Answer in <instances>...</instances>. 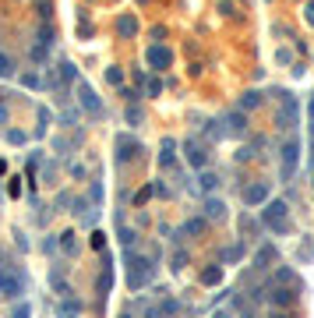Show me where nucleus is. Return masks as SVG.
Returning a JSON list of instances; mask_svg holds the SVG:
<instances>
[{"label": "nucleus", "instance_id": "nucleus-1", "mask_svg": "<svg viewBox=\"0 0 314 318\" xmlns=\"http://www.w3.org/2000/svg\"><path fill=\"white\" fill-rule=\"evenodd\" d=\"M261 219H265V226H268L272 233H290V230H293V226H290V209H286L283 202H268L265 212H261Z\"/></svg>", "mask_w": 314, "mask_h": 318}, {"label": "nucleus", "instance_id": "nucleus-2", "mask_svg": "<svg viewBox=\"0 0 314 318\" xmlns=\"http://www.w3.org/2000/svg\"><path fill=\"white\" fill-rule=\"evenodd\" d=\"M25 294V276L14 269V265H4L0 269V297H21Z\"/></svg>", "mask_w": 314, "mask_h": 318}, {"label": "nucleus", "instance_id": "nucleus-3", "mask_svg": "<svg viewBox=\"0 0 314 318\" xmlns=\"http://www.w3.org/2000/svg\"><path fill=\"white\" fill-rule=\"evenodd\" d=\"M74 96H78V106H82L89 117H96V121H99V117H106V106H103V99L92 92V85L78 82V85H74Z\"/></svg>", "mask_w": 314, "mask_h": 318}, {"label": "nucleus", "instance_id": "nucleus-4", "mask_svg": "<svg viewBox=\"0 0 314 318\" xmlns=\"http://www.w3.org/2000/svg\"><path fill=\"white\" fill-rule=\"evenodd\" d=\"M279 96V113H276V124L283 128V131H293L297 128V99H293V92H276Z\"/></svg>", "mask_w": 314, "mask_h": 318}, {"label": "nucleus", "instance_id": "nucleus-5", "mask_svg": "<svg viewBox=\"0 0 314 318\" xmlns=\"http://www.w3.org/2000/svg\"><path fill=\"white\" fill-rule=\"evenodd\" d=\"M279 159H283V180H290V177L297 173V163H300V138H297V135H290V138L283 142Z\"/></svg>", "mask_w": 314, "mask_h": 318}, {"label": "nucleus", "instance_id": "nucleus-6", "mask_svg": "<svg viewBox=\"0 0 314 318\" xmlns=\"http://www.w3.org/2000/svg\"><path fill=\"white\" fill-rule=\"evenodd\" d=\"M184 159H187V166H194V170H205V163H209V149H205L202 142L187 138V142H184Z\"/></svg>", "mask_w": 314, "mask_h": 318}, {"label": "nucleus", "instance_id": "nucleus-7", "mask_svg": "<svg viewBox=\"0 0 314 318\" xmlns=\"http://www.w3.org/2000/svg\"><path fill=\"white\" fill-rule=\"evenodd\" d=\"M145 60L152 64V71H166V67L173 64V53H170V46H163V43H152L148 53H145Z\"/></svg>", "mask_w": 314, "mask_h": 318}, {"label": "nucleus", "instance_id": "nucleus-8", "mask_svg": "<svg viewBox=\"0 0 314 318\" xmlns=\"http://www.w3.org/2000/svg\"><path fill=\"white\" fill-rule=\"evenodd\" d=\"M152 272H155V269H152L148 258H134V262H131V287H134V290H138V287H148V283H152Z\"/></svg>", "mask_w": 314, "mask_h": 318}, {"label": "nucleus", "instance_id": "nucleus-9", "mask_svg": "<svg viewBox=\"0 0 314 318\" xmlns=\"http://www.w3.org/2000/svg\"><path fill=\"white\" fill-rule=\"evenodd\" d=\"M222 124H226V135L240 138V135L247 131V110H229V113L222 117Z\"/></svg>", "mask_w": 314, "mask_h": 318}, {"label": "nucleus", "instance_id": "nucleus-10", "mask_svg": "<svg viewBox=\"0 0 314 318\" xmlns=\"http://www.w3.org/2000/svg\"><path fill=\"white\" fill-rule=\"evenodd\" d=\"M134 152H141V145H138L134 138H127V135H120V138H116V163H127V159H131Z\"/></svg>", "mask_w": 314, "mask_h": 318}, {"label": "nucleus", "instance_id": "nucleus-11", "mask_svg": "<svg viewBox=\"0 0 314 318\" xmlns=\"http://www.w3.org/2000/svg\"><path fill=\"white\" fill-rule=\"evenodd\" d=\"M116 35L120 39H134L138 35V18L134 14H120L116 18Z\"/></svg>", "mask_w": 314, "mask_h": 318}, {"label": "nucleus", "instance_id": "nucleus-12", "mask_svg": "<svg viewBox=\"0 0 314 318\" xmlns=\"http://www.w3.org/2000/svg\"><path fill=\"white\" fill-rule=\"evenodd\" d=\"M173 311H177V301H173V297H163L155 308H148V311H145V318H170Z\"/></svg>", "mask_w": 314, "mask_h": 318}, {"label": "nucleus", "instance_id": "nucleus-13", "mask_svg": "<svg viewBox=\"0 0 314 318\" xmlns=\"http://www.w3.org/2000/svg\"><path fill=\"white\" fill-rule=\"evenodd\" d=\"M268 198V184H251V187H244V202L247 205H261Z\"/></svg>", "mask_w": 314, "mask_h": 318}, {"label": "nucleus", "instance_id": "nucleus-14", "mask_svg": "<svg viewBox=\"0 0 314 318\" xmlns=\"http://www.w3.org/2000/svg\"><path fill=\"white\" fill-rule=\"evenodd\" d=\"M205 216L209 219H226V202L222 198H209L205 202Z\"/></svg>", "mask_w": 314, "mask_h": 318}, {"label": "nucleus", "instance_id": "nucleus-15", "mask_svg": "<svg viewBox=\"0 0 314 318\" xmlns=\"http://www.w3.org/2000/svg\"><path fill=\"white\" fill-rule=\"evenodd\" d=\"M202 283H205V287H219V283H222V265L202 269Z\"/></svg>", "mask_w": 314, "mask_h": 318}, {"label": "nucleus", "instance_id": "nucleus-16", "mask_svg": "<svg viewBox=\"0 0 314 318\" xmlns=\"http://www.w3.org/2000/svg\"><path fill=\"white\" fill-rule=\"evenodd\" d=\"M293 301H297V294H293V290H283V287L272 290V304H276V308H290Z\"/></svg>", "mask_w": 314, "mask_h": 318}, {"label": "nucleus", "instance_id": "nucleus-17", "mask_svg": "<svg viewBox=\"0 0 314 318\" xmlns=\"http://www.w3.org/2000/svg\"><path fill=\"white\" fill-rule=\"evenodd\" d=\"M173 152H177V142H173V138H166V142H163V152H159V163H163L166 170L173 166Z\"/></svg>", "mask_w": 314, "mask_h": 318}, {"label": "nucleus", "instance_id": "nucleus-18", "mask_svg": "<svg viewBox=\"0 0 314 318\" xmlns=\"http://www.w3.org/2000/svg\"><path fill=\"white\" fill-rule=\"evenodd\" d=\"M78 311H82V308H78L74 301H64V304H57L53 315H57V318H78Z\"/></svg>", "mask_w": 314, "mask_h": 318}, {"label": "nucleus", "instance_id": "nucleus-19", "mask_svg": "<svg viewBox=\"0 0 314 318\" xmlns=\"http://www.w3.org/2000/svg\"><path fill=\"white\" fill-rule=\"evenodd\" d=\"M258 106H261V92H254V89H251V92H244V96H240V110H258Z\"/></svg>", "mask_w": 314, "mask_h": 318}, {"label": "nucleus", "instance_id": "nucleus-20", "mask_svg": "<svg viewBox=\"0 0 314 318\" xmlns=\"http://www.w3.org/2000/svg\"><path fill=\"white\" fill-rule=\"evenodd\" d=\"M215 184H219V177H215L212 170H202V173H198V187H202V191H215Z\"/></svg>", "mask_w": 314, "mask_h": 318}, {"label": "nucleus", "instance_id": "nucleus-21", "mask_svg": "<svg viewBox=\"0 0 314 318\" xmlns=\"http://www.w3.org/2000/svg\"><path fill=\"white\" fill-rule=\"evenodd\" d=\"M272 258H276V248H261V251L254 255V269H268Z\"/></svg>", "mask_w": 314, "mask_h": 318}, {"label": "nucleus", "instance_id": "nucleus-22", "mask_svg": "<svg viewBox=\"0 0 314 318\" xmlns=\"http://www.w3.org/2000/svg\"><path fill=\"white\" fill-rule=\"evenodd\" d=\"M60 251H64V255H78V241H74V233H60Z\"/></svg>", "mask_w": 314, "mask_h": 318}, {"label": "nucleus", "instance_id": "nucleus-23", "mask_svg": "<svg viewBox=\"0 0 314 318\" xmlns=\"http://www.w3.org/2000/svg\"><path fill=\"white\" fill-rule=\"evenodd\" d=\"M184 233H187V237L205 233V219H187V223H184Z\"/></svg>", "mask_w": 314, "mask_h": 318}, {"label": "nucleus", "instance_id": "nucleus-24", "mask_svg": "<svg viewBox=\"0 0 314 318\" xmlns=\"http://www.w3.org/2000/svg\"><path fill=\"white\" fill-rule=\"evenodd\" d=\"M0 78H14V60L7 53H0Z\"/></svg>", "mask_w": 314, "mask_h": 318}, {"label": "nucleus", "instance_id": "nucleus-25", "mask_svg": "<svg viewBox=\"0 0 314 318\" xmlns=\"http://www.w3.org/2000/svg\"><path fill=\"white\" fill-rule=\"evenodd\" d=\"M106 82H109V85H124V71L109 64V67H106Z\"/></svg>", "mask_w": 314, "mask_h": 318}, {"label": "nucleus", "instance_id": "nucleus-26", "mask_svg": "<svg viewBox=\"0 0 314 318\" xmlns=\"http://www.w3.org/2000/svg\"><path fill=\"white\" fill-rule=\"evenodd\" d=\"M57 74L64 78V82H74V78H78V71H74V64H71V60H64V64L57 67Z\"/></svg>", "mask_w": 314, "mask_h": 318}, {"label": "nucleus", "instance_id": "nucleus-27", "mask_svg": "<svg viewBox=\"0 0 314 318\" xmlns=\"http://www.w3.org/2000/svg\"><path fill=\"white\" fill-rule=\"evenodd\" d=\"M145 92L148 96H163V82L159 78H145Z\"/></svg>", "mask_w": 314, "mask_h": 318}, {"label": "nucleus", "instance_id": "nucleus-28", "mask_svg": "<svg viewBox=\"0 0 314 318\" xmlns=\"http://www.w3.org/2000/svg\"><path fill=\"white\" fill-rule=\"evenodd\" d=\"M240 255H244V248H240V244H229V248L222 251V258H226V262H240Z\"/></svg>", "mask_w": 314, "mask_h": 318}, {"label": "nucleus", "instance_id": "nucleus-29", "mask_svg": "<svg viewBox=\"0 0 314 318\" xmlns=\"http://www.w3.org/2000/svg\"><path fill=\"white\" fill-rule=\"evenodd\" d=\"M39 43H53V28H50V21H43V25H39Z\"/></svg>", "mask_w": 314, "mask_h": 318}, {"label": "nucleus", "instance_id": "nucleus-30", "mask_svg": "<svg viewBox=\"0 0 314 318\" xmlns=\"http://www.w3.org/2000/svg\"><path fill=\"white\" fill-rule=\"evenodd\" d=\"M219 14H226V18H237V4H233V0H219Z\"/></svg>", "mask_w": 314, "mask_h": 318}, {"label": "nucleus", "instance_id": "nucleus-31", "mask_svg": "<svg viewBox=\"0 0 314 318\" xmlns=\"http://www.w3.org/2000/svg\"><path fill=\"white\" fill-rule=\"evenodd\" d=\"M7 142H11V145H25V142H28V135H25V131H18V128H11V131H7Z\"/></svg>", "mask_w": 314, "mask_h": 318}, {"label": "nucleus", "instance_id": "nucleus-32", "mask_svg": "<svg viewBox=\"0 0 314 318\" xmlns=\"http://www.w3.org/2000/svg\"><path fill=\"white\" fill-rule=\"evenodd\" d=\"M21 85H28V89H39L43 82H39V74H35V71H25V74H21Z\"/></svg>", "mask_w": 314, "mask_h": 318}, {"label": "nucleus", "instance_id": "nucleus-33", "mask_svg": "<svg viewBox=\"0 0 314 318\" xmlns=\"http://www.w3.org/2000/svg\"><path fill=\"white\" fill-rule=\"evenodd\" d=\"M109 287H113V272H109V269H103V276H99V294H106Z\"/></svg>", "mask_w": 314, "mask_h": 318}, {"label": "nucleus", "instance_id": "nucleus-34", "mask_svg": "<svg viewBox=\"0 0 314 318\" xmlns=\"http://www.w3.org/2000/svg\"><path fill=\"white\" fill-rule=\"evenodd\" d=\"M124 117H127V124H131V128H138V124H141V110H134V106H127V113H124Z\"/></svg>", "mask_w": 314, "mask_h": 318}, {"label": "nucleus", "instance_id": "nucleus-35", "mask_svg": "<svg viewBox=\"0 0 314 318\" xmlns=\"http://www.w3.org/2000/svg\"><path fill=\"white\" fill-rule=\"evenodd\" d=\"M60 121H64V128H74V121H78V113H74V110H64V113H60Z\"/></svg>", "mask_w": 314, "mask_h": 318}, {"label": "nucleus", "instance_id": "nucleus-36", "mask_svg": "<svg viewBox=\"0 0 314 318\" xmlns=\"http://www.w3.org/2000/svg\"><path fill=\"white\" fill-rule=\"evenodd\" d=\"M304 18H307V25H314V0H307V4H304Z\"/></svg>", "mask_w": 314, "mask_h": 318}, {"label": "nucleus", "instance_id": "nucleus-37", "mask_svg": "<svg viewBox=\"0 0 314 318\" xmlns=\"http://www.w3.org/2000/svg\"><path fill=\"white\" fill-rule=\"evenodd\" d=\"M184 265H187V251H177L173 255V269H184Z\"/></svg>", "mask_w": 314, "mask_h": 318}, {"label": "nucleus", "instance_id": "nucleus-38", "mask_svg": "<svg viewBox=\"0 0 314 318\" xmlns=\"http://www.w3.org/2000/svg\"><path fill=\"white\" fill-rule=\"evenodd\" d=\"M53 149H57V152H67L71 142H67V138H53Z\"/></svg>", "mask_w": 314, "mask_h": 318}, {"label": "nucleus", "instance_id": "nucleus-39", "mask_svg": "<svg viewBox=\"0 0 314 318\" xmlns=\"http://www.w3.org/2000/svg\"><path fill=\"white\" fill-rule=\"evenodd\" d=\"M28 315H32V311H28V304H18V308H14V315H11V318H28Z\"/></svg>", "mask_w": 314, "mask_h": 318}, {"label": "nucleus", "instance_id": "nucleus-40", "mask_svg": "<svg viewBox=\"0 0 314 318\" xmlns=\"http://www.w3.org/2000/svg\"><path fill=\"white\" fill-rule=\"evenodd\" d=\"M106 244V233H92V248H103Z\"/></svg>", "mask_w": 314, "mask_h": 318}, {"label": "nucleus", "instance_id": "nucleus-41", "mask_svg": "<svg viewBox=\"0 0 314 318\" xmlns=\"http://www.w3.org/2000/svg\"><path fill=\"white\" fill-rule=\"evenodd\" d=\"M0 124H7V106L0 103Z\"/></svg>", "mask_w": 314, "mask_h": 318}, {"label": "nucleus", "instance_id": "nucleus-42", "mask_svg": "<svg viewBox=\"0 0 314 318\" xmlns=\"http://www.w3.org/2000/svg\"><path fill=\"white\" fill-rule=\"evenodd\" d=\"M272 318H286V315H272Z\"/></svg>", "mask_w": 314, "mask_h": 318}, {"label": "nucleus", "instance_id": "nucleus-43", "mask_svg": "<svg viewBox=\"0 0 314 318\" xmlns=\"http://www.w3.org/2000/svg\"><path fill=\"white\" fill-rule=\"evenodd\" d=\"M215 318H229V315H215Z\"/></svg>", "mask_w": 314, "mask_h": 318}]
</instances>
